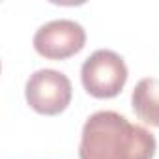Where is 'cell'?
Returning <instances> with one entry per match:
<instances>
[{"instance_id": "obj_1", "label": "cell", "mask_w": 159, "mask_h": 159, "mask_svg": "<svg viewBox=\"0 0 159 159\" xmlns=\"http://www.w3.org/2000/svg\"><path fill=\"white\" fill-rule=\"evenodd\" d=\"M155 137L114 111L94 112L83 127L81 159H153Z\"/></svg>"}, {"instance_id": "obj_2", "label": "cell", "mask_w": 159, "mask_h": 159, "mask_svg": "<svg viewBox=\"0 0 159 159\" xmlns=\"http://www.w3.org/2000/svg\"><path fill=\"white\" fill-rule=\"evenodd\" d=\"M81 81L84 90L94 98H116L127 83V66L114 51L99 49L84 60L81 67Z\"/></svg>"}, {"instance_id": "obj_3", "label": "cell", "mask_w": 159, "mask_h": 159, "mask_svg": "<svg viewBox=\"0 0 159 159\" xmlns=\"http://www.w3.org/2000/svg\"><path fill=\"white\" fill-rule=\"evenodd\" d=\"M71 81L56 69H38L34 71L25 86V96L28 105L47 116L60 114L67 109L71 101Z\"/></svg>"}, {"instance_id": "obj_4", "label": "cell", "mask_w": 159, "mask_h": 159, "mask_svg": "<svg viewBox=\"0 0 159 159\" xmlns=\"http://www.w3.org/2000/svg\"><path fill=\"white\" fill-rule=\"evenodd\" d=\"M86 43L84 28L71 19H56L41 25L34 34V49L49 60H64L81 52Z\"/></svg>"}, {"instance_id": "obj_5", "label": "cell", "mask_w": 159, "mask_h": 159, "mask_svg": "<svg viewBox=\"0 0 159 159\" xmlns=\"http://www.w3.org/2000/svg\"><path fill=\"white\" fill-rule=\"evenodd\" d=\"M131 105L139 120L159 127V79L146 77L139 81L131 94Z\"/></svg>"}]
</instances>
